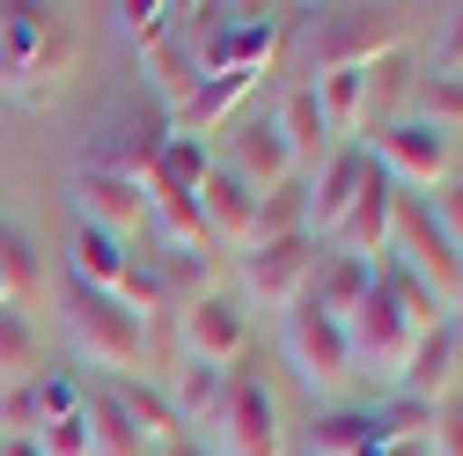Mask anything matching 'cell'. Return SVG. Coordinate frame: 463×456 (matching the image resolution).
<instances>
[{
  "instance_id": "6da1fadb",
  "label": "cell",
  "mask_w": 463,
  "mask_h": 456,
  "mask_svg": "<svg viewBox=\"0 0 463 456\" xmlns=\"http://www.w3.org/2000/svg\"><path fill=\"white\" fill-rule=\"evenodd\" d=\"M74 37L52 8H8L0 15V96L15 103H52L67 89Z\"/></svg>"
},
{
  "instance_id": "7a4b0ae2",
  "label": "cell",
  "mask_w": 463,
  "mask_h": 456,
  "mask_svg": "<svg viewBox=\"0 0 463 456\" xmlns=\"http://www.w3.org/2000/svg\"><path fill=\"white\" fill-rule=\"evenodd\" d=\"M390 265L404 272V280H420V288L434 295V309L449 317V302L463 295V258L449 251V236L434 228V214H427V199H412V192H397V206H390Z\"/></svg>"
},
{
  "instance_id": "3957f363",
  "label": "cell",
  "mask_w": 463,
  "mask_h": 456,
  "mask_svg": "<svg viewBox=\"0 0 463 456\" xmlns=\"http://www.w3.org/2000/svg\"><path fill=\"white\" fill-rule=\"evenodd\" d=\"M397 44H404V15L397 8H331L317 23V44H309V74L397 60Z\"/></svg>"
},
{
  "instance_id": "277c9868",
  "label": "cell",
  "mask_w": 463,
  "mask_h": 456,
  "mask_svg": "<svg viewBox=\"0 0 463 456\" xmlns=\"http://www.w3.org/2000/svg\"><path fill=\"white\" fill-rule=\"evenodd\" d=\"M67 338H74V354H81L89 368H103L110 383L133 375V361H140V347H147L140 317H126L110 295H89V288H74V302H67Z\"/></svg>"
},
{
  "instance_id": "5b68a950",
  "label": "cell",
  "mask_w": 463,
  "mask_h": 456,
  "mask_svg": "<svg viewBox=\"0 0 463 456\" xmlns=\"http://www.w3.org/2000/svg\"><path fill=\"white\" fill-rule=\"evenodd\" d=\"M317 265H324V243H309V236L250 243V251H243V265H236V280H243V302H250V309H295V302L309 295Z\"/></svg>"
},
{
  "instance_id": "8992f818",
  "label": "cell",
  "mask_w": 463,
  "mask_h": 456,
  "mask_svg": "<svg viewBox=\"0 0 463 456\" xmlns=\"http://www.w3.org/2000/svg\"><path fill=\"white\" fill-rule=\"evenodd\" d=\"M345 347H354V368L361 375H404V361H412V347H420V324L397 309V295L383 288H368V302L354 309V324H345Z\"/></svg>"
},
{
  "instance_id": "52a82bcc",
  "label": "cell",
  "mask_w": 463,
  "mask_h": 456,
  "mask_svg": "<svg viewBox=\"0 0 463 456\" xmlns=\"http://www.w3.org/2000/svg\"><path fill=\"white\" fill-rule=\"evenodd\" d=\"M221 456H287V427H279V397L258 375L228 383V405H221Z\"/></svg>"
},
{
  "instance_id": "ba28073f",
  "label": "cell",
  "mask_w": 463,
  "mask_h": 456,
  "mask_svg": "<svg viewBox=\"0 0 463 456\" xmlns=\"http://www.w3.org/2000/svg\"><path fill=\"white\" fill-rule=\"evenodd\" d=\"M287 361H295V375L309 390H338L345 375H354V347H345V324H331L324 309L295 302L287 309Z\"/></svg>"
},
{
  "instance_id": "9c48e42d",
  "label": "cell",
  "mask_w": 463,
  "mask_h": 456,
  "mask_svg": "<svg viewBox=\"0 0 463 456\" xmlns=\"http://www.w3.org/2000/svg\"><path fill=\"white\" fill-rule=\"evenodd\" d=\"M74 221L81 228H103V236H140V228H147V185L140 177H110V169H74Z\"/></svg>"
},
{
  "instance_id": "30bf717a",
  "label": "cell",
  "mask_w": 463,
  "mask_h": 456,
  "mask_svg": "<svg viewBox=\"0 0 463 456\" xmlns=\"http://www.w3.org/2000/svg\"><path fill=\"white\" fill-rule=\"evenodd\" d=\"M162 140H169V110H110L103 133L89 140V169H110V177H140L147 185Z\"/></svg>"
},
{
  "instance_id": "8fae6325",
  "label": "cell",
  "mask_w": 463,
  "mask_h": 456,
  "mask_svg": "<svg viewBox=\"0 0 463 456\" xmlns=\"http://www.w3.org/2000/svg\"><path fill=\"white\" fill-rule=\"evenodd\" d=\"M449 155H456L449 133H434L420 119H397L375 133V169L390 185H449Z\"/></svg>"
},
{
  "instance_id": "7c38bea8",
  "label": "cell",
  "mask_w": 463,
  "mask_h": 456,
  "mask_svg": "<svg viewBox=\"0 0 463 456\" xmlns=\"http://www.w3.org/2000/svg\"><path fill=\"white\" fill-rule=\"evenodd\" d=\"M368 169H375V155H361V147H331L317 162V177H309V243H331L338 236V221L354 214Z\"/></svg>"
},
{
  "instance_id": "4fadbf2b",
  "label": "cell",
  "mask_w": 463,
  "mask_h": 456,
  "mask_svg": "<svg viewBox=\"0 0 463 456\" xmlns=\"http://www.w3.org/2000/svg\"><path fill=\"white\" fill-rule=\"evenodd\" d=\"M177 331H184V361H213V368H236L243 361V309L228 302V295H199L192 309H177Z\"/></svg>"
},
{
  "instance_id": "5bb4252c",
  "label": "cell",
  "mask_w": 463,
  "mask_h": 456,
  "mask_svg": "<svg viewBox=\"0 0 463 456\" xmlns=\"http://www.w3.org/2000/svg\"><path fill=\"white\" fill-rule=\"evenodd\" d=\"M199 221H206V236H213V243L250 251V236H258V192H250L228 162H213V169H206V185H199Z\"/></svg>"
},
{
  "instance_id": "9a60e30c",
  "label": "cell",
  "mask_w": 463,
  "mask_h": 456,
  "mask_svg": "<svg viewBox=\"0 0 463 456\" xmlns=\"http://www.w3.org/2000/svg\"><path fill=\"white\" fill-rule=\"evenodd\" d=\"M390 206H397V185L383 177V169H368V185H361L354 214L338 221V236H331V251H338V258H361V265H375V251L390 243Z\"/></svg>"
},
{
  "instance_id": "2e32d148",
  "label": "cell",
  "mask_w": 463,
  "mask_h": 456,
  "mask_svg": "<svg viewBox=\"0 0 463 456\" xmlns=\"http://www.w3.org/2000/svg\"><path fill=\"white\" fill-rule=\"evenodd\" d=\"M456 375H463V361H456V347H449V324H434V331H420V347H412V361H404V375H397V397H420V405H449L456 397Z\"/></svg>"
},
{
  "instance_id": "e0dca14e",
  "label": "cell",
  "mask_w": 463,
  "mask_h": 456,
  "mask_svg": "<svg viewBox=\"0 0 463 456\" xmlns=\"http://www.w3.org/2000/svg\"><path fill=\"white\" fill-rule=\"evenodd\" d=\"M368 288H375V265L338 258V251H331V258L317 265V280H309V295H302V302H309V309H324L331 324H354V309L368 302Z\"/></svg>"
},
{
  "instance_id": "ac0fdd59",
  "label": "cell",
  "mask_w": 463,
  "mask_h": 456,
  "mask_svg": "<svg viewBox=\"0 0 463 456\" xmlns=\"http://www.w3.org/2000/svg\"><path fill=\"white\" fill-rule=\"evenodd\" d=\"M309 96H317V119H324V133H331V140H354V133L368 126V67L317 74V81H309Z\"/></svg>"
},
{
  "instance_id": "d6986e66",
  "label": "cell",
  "mask_w": 463,
  "mask_h": 456,
  "mask_svg": "<svg viewBox=\"0 0 463 456\" xmlns=\"http://www.w3.org/2000/svg\"><path fill=\"white\" fill-rule=\"evenodd\" d=\"M103 390L118 397V413L140 427V442H147V449L184 442V420H177V405H169V390H155V383H140V375H118V383H103Z\"/></svg>"
},
{
  "instance_id": "ffe728a7",
  "label": "cell",
  "mask_w": 463,
  "mask_h": 456,
  "mask_svg": "<svg viewBox=\"0 0 463 456\" xmlns=\"http://www.w3.org/2000/svg\"><path fill=\"white\" fill-rule=\"evenodd\" d=\"M228 169H236L250 192H279L287 177H295V155H287V140L272 133V119H258V126L236 133V155H228Z\"/></svg>"
},
{
  "instance_id": "44dd1931",
  "label": "cell",
  "mask_w": 463,
  "mask_h": 456,
  "mask_svg": "<svg viewBox=\"0 0 463 456\" xmlns=\"http://www.w3.org/2000/svg\"><path fill=\"white\" fill-rule=\"evenodd\" d=\"M67 265H74V288H89V295H110V288L126 280L133 251H126L118 236H103V228H81V221H74V236H67Z\"/></svg>"
},
{
  "instance_id": "7402d4cb",
  "label": "cell",
  "mask_w": 463,
  "mask_h": 456,
  "mask_svg": "<svg viewBox=\"0 0 463 456\" xmlns=\"http://www.w3.org/2000/svg\"><path fill=\"white\" fill-rule=\"evenodd\" d=\"M228 383H236V368H213V361H184L177 383H169V405H177L184 427H213L221 405H228Z\"/></svg>"
},
{
  "instance_id": "603a6c76",
  "label": "cell",
  "mask_w": 463,
  "mask_h": 456,
  "mask_svg": "<svg viewBox=\"0 0 463 456\" xmlns=\"http://www.w3.org/2000/svg\"><path fill=\"white\" fill-rule=\"evenodd\" d=\"M272 133L287 140V155H295V169H309V162H324V147H331V133H324V119H317V96H309V81L279 96V110H272Z\"/></svg>"
},
{
  "instance_id": "cb8c5ba5",
  "label": "cell",
  "mask_w": 463,
  "mask_h": 456,
  "mask_svg": "<svg viewBox=\"0 0 463 456\" xmlns=\"http://www.w3.org/2000/svg\"><path fill=\"white\" fill-rule=\"evenodd\" d=\"M140 67H147V81H155V96H162L169 110H177V103L199 89V60H192V44H184L177 30H169L162 44H147V52H140Z\"/></svg>"
},
{
  "instance_id": "d4e9b609",
  "label": "cell",
  "mask_w": 463,
  "mask_h": 456,
  "mask_svg": "<svg viewBox=\"0 0 463 456\" xmlns=\"http://www.w3.org/2000/svg\"><path fill=\"white\" fill-rule=\"evenodd\" d=\"M147 265H155V280H162L169 309H192L199 295H213V251H155Z\"/></svg>"
},
{
  "instance_id": "484cf974",
  "label": "cell",
  "mask_w": 463,
  "mask_h": 456,
  "mask_svg": "<svg viewBox=\"0 0 463 456\" xmlns=\"http://www.w3.org/2000/svg\"><path fill=\"white\" fill-rule=\"evenodd\" d=\"M81 420H89V449H96V456H155V449L140 442V427L118 413V397H110V390H89Z\"/></svg>"
},
{
  "instance_id": "4316f807",
  "label": "cell",
  "mask_w": 463,
  "mask_h": 456,
  "mask_svg": "<svg viewBox=\"0 0 463 456\" xmlns=\"http://www.w3.org/2000/svg\"><path fill=\"white\" fill-rule=\"evenodd\" d=\"M279 236H309V185L287 177L279 192H258V236L250 243H279Z\"/></svg>"
},
{
  "instance_id": "83f0119b",
  "label": "cell",
  "mask_w": 463,
  "mask_h": 456,
  "mask_svg": "<svg viewBox=\"0 0 463 456\" xmlns=\"http://www.w3.org/2000/svg\"><path fill=\"white\" fill-rule=\"evenodd\" d=\"M206 169H213L206 140H192V133H169V140H162V155H155V169H147V185H169V192H199V185H206Z\"/></svg>"
},
{
  "instance_id": "f1b7e54d",
  "label": "cell",
  "mask_w": 463,
  "mask_h": 456,
  "mask_svg": "<svg viewBox=\"0 0 463 456\" xmlns=\"http://www.w3.org/2000/svg\"><path fill=\"white\" fill-rule=\"evenodd\" d=\"M412 119L434 133H463V74H420L412 81Z\"/></svg>"
},
{
  "instance_id": "f546056e",
  "label": "cell",
  "mask_w": 463,
  "mask_h": 456,
  "mask_svg": "<svg viewBox=\"0 0 463 456\" xmlns=\"http://www.w3.org/2000/svg\"><path fill=\"white\" fill-rule=\"evenodd\" d=\"M361 434H368V413H354V405H324V413L309 420L302 456H354V449H361Z\"/></svg>"
},
{
  "instance_id": "4dcf8cb0",
  "label": "cell",
  "mask_w": 463,
  "mask_h": 456,
  "mask_svg": "<svg viewBox=\"0 0 463 456\" xmlns=\"http://www.w3.org/2000/svg\"><path fill=\"white\" fill-rule=\"evenodd\" d=\"M110 23H118V37L126 44H162L169 30H177V8H169V0H118V8H110Z\"/></svg>"
},
{
  "instance_id": "1f68e13d",
  "label": "cell",
  "mask_w": 463,
  "mask_h": 456,
  "mask_svg": "<svg viewBox=\"0 0 463 456\" xmlns=\"http://www.w3.org/2000/svg\"><path fill=\"white\" fill-rule=\"evenodd\" d=\"M368 427L397 449V442H427L434 434V405H420V397H390V405H375L368 413Z\"/></svg>"
},
{
  "instance_id": "d6a6232c",
  "label": "cell",
  "mask_w": 463,
  "mask_h": 456,
  "mask_svg": "<svg viewBox=\"0 0 463 456\" xmlns=\"http://www.w3.org/2000/svg\"><path fill=\"white\" fill-rule=\"evenodd\" d=\"M110 302H118L126 317H140V331H147V317H162L169 309V295H162V280H155V265H126V280H118V288H110Z\"/></svg>"
},
{
  "instance_id": "836d02e7",
  "label": "cell",
  "mask_w": 463,
  "mask_h": 456,
  "mask_svg": "<svg viewBox=\"0 0 463 456\" xmlns=\"http://www.w3.org/2000/svg\"><path fill=\"white\" fill-rule=\"evenodd\" d=\"M30 288H37V258H30L23 236H8V228H0V309H8L15 295H30Z\"/></svg>"
},
{
  "instance_id": "e575fe53",
  "label": "cell",
  "mask_w": 463,
  "mask_h": 456,
  "mask_svg": "<svg viewBox=\"0 0 463 456\" xmlns=\"http://www.w3.org/2000/svg\"><path fill=\"white\" fill-rule=\"evenodd\" d=\"M30 361H37V331H30V317H23V309H0V383L23 375Z\"/></svg>"
},
{
  "instance_id": "d590c367",
  "label": "cell",
  "mask_w": 463,
  "mask_h": 456,
  "mask_svg": "<svg viewBox=\"0 0 463 456\" xmlns=\"http://www.w3.org/2000/svg\"><path fill=\"white\" fill-rule=\"evenodd\" d=\"M30 390H37V413H44V427H52V420H74V413L89 405V390H81L67 368H52V375H44V383H30Z\"/></svg>"
},
{
  "instance_id": "8d00e7d4",
  "label": "cell",
  "mask_w": 463,
  "mask_h": 456,
  "mask_svg": "<svg viewBox=\"0 0 463 456\" xmlns=\"http://www.w3.org/2000/svg\"><path fill=\"white\" fill-rule=\"evenodd\" d=\"M37 456H96V449H89V420L74 413V420L37 427Z\"/></svg>"
},
{
  "instance_id": "74e56055",
  "label": "cell",
  "mask_w": 463,
  "mask_h": 456,
  "mask_svg": "<svg viewBox=\"0 0 463 456\" xmlns=\"http://www.w3.org/2000/svg\"><path fill=\"white\" fill-rule=\"evenodd\" d=\"M427 214H434V228H441V236H449V251L463 258V177H449V185L434 192V206H427Z\"/></svg>"
},
{
  "instance_id": "f35d334b",
  "label": "cell",
  "mask_w": 463,
  "mask_h": 456,
  "mask_svg": "<svg viewBox=\"0 0 463 456\" xmlns=\"http://www.w3.org/2000/svg\"><path fill=\"white\" fill-rule=\"evenodd\" d=\"M427 449H434V456H463V405H441V413H434Z\"/></svg>"
},
{
  "instance_id": "ab89813d",
  "label": "cell",
  "mask_w": 463,
  "mask_h": 456,
  "mask_svg": "<svg viewBox=\"0 0 463 456\" xmlns=\"http://www.w3.org/2000/svg\"><path fill=\"white\" fill-rule=\"evenodd\" d=\"M434 74H463V8H449V30L434 44Z\"/></svg>"
},
{
  "instance_id": "60d3db41",
  "label": "cell",
  "mask_w": 463,
  "mask_h": 456,
  "mask_svg": "<svg viewBox=\"0 0 463 456\" xmlns=\"http://www.w3.org/2000/svg\"><path fill=\"white\" fill-rule=\"evenodd\" d=\"M441 324H449V347H456V361H463V295L449 302V317H441Z\"/></svg>"
},
{
  "instance_id": "b9f144b4",
  "label": "cell",
  "mask_w": 463,
  "mask_h": 456,
  "mask_svg": "<svg viewBox=\"0 0 463 456\" xmlns=\"http://www.w3.org/2000/svg\"><path fill=\"white\" fill-rule=\"evenodd\" d=\"M155 456H206V449H192V442H169V449H155Z\"/></svg>"
},
{
  "instance_id": "7bdbcfd3",
  "label": "cell",
  "mask_w": 463,
  "mask_h": 456,
  "mask_svg": "<svg viewBox=\"0 0 463 456\" xmlns=\"http://www.w3.org/2000/svg\"><path fill=\"white\" fill-rule=\"evenodd\" d=\"M0 456H37V442H8V449H0Z\"/></svg>"
},
{
  "instance_id": "ee69618b",
  "label": "cell",
  "mask_w": 463,
  "mask_h": 456,
  "mask_svg": "<svg viewBox=\"0 0 463 456\" xmlns=\"http://www.w3.org/2000/svg\"><path fill=\"white\" fill-rule=\"evenodd\" d=\"M0 15H8V0H0Z\"/></svg>"
},
{
  "instance_id": "f6af8a7d",
  "label": "cell",
  "mask_w": 463,
  "mask_h": 456,
  "mask_svg": "<svg viewBox=\"0 0 463 456\" xmlns=\"http://www.w3.org/2000/svg\"><path fill=\"white\" fill-rule=\"evenodd\" d=\"M0 449H8V442H0Z\"/></svg>"
}]
</instances>
